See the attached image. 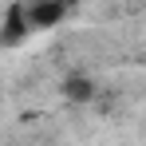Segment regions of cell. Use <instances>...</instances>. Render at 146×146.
Wrapping results in <instances>:
<instances>
[{"instance_id": "6da1fadb", "label": "cell", "mask_w": 146, "mask_h": 146, "mask_svg": "<svg viewBox=\"0 0 146 146\" xmlns=\"http://www.w3.org/2000/svg\"><path fill=\"white\" fill-rule=\"evenodd\" d=\"M24 16H28V28H55L67 16V4L63 0H32L24 8Z\"/></svg>"}, {"instance_id": "7a4b0ae2", "label": "cell", "mask_w": 146, "mask_h": 146, "mask_svg": "<svg viewBox=\"0 0 146 146\" xmlns=\"http://www.w3.org/2000/svg\"><path fill=\"white\" fill-rule=\"evenodd\" d=\"M28 32V16H24V4H12L8 8V20H4V44H20Z\"/></svg>"}, {"instance_id": "3957f363", "label": "cell", "mask_w": 146, "mask_h": 146, "mask_svg": "<svg viewBox=\"0 0 146 146\" xmlns=\"http://www.w3.org/2000/svg\"><path fill=\"white\" fill-rule=\"evenodd\" d=\"M63 91H67V99H75V103H83V99H91V79H67L63 83Z\"/></svg>"}]
</instances>
